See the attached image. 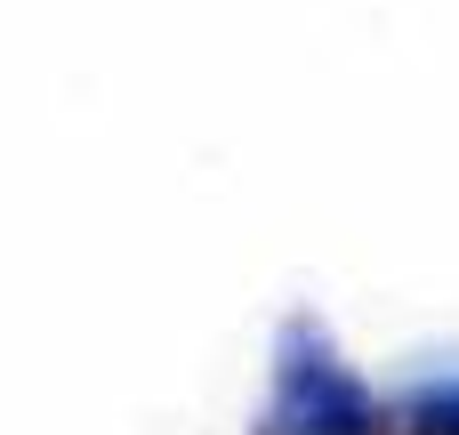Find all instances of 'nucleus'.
<instances>
[{"instance_id": "2", "label": "nucleus", "mask_w": 459, "mask_h": 435, "mask_svg": "<svg viewBox=\"0 0 459 435\" xmlns=\"http://www.w3.org/2000/svg\"><path fill=\"white\" fill-rule=\"evenodd\" d=\"M411 435H459V379H436L411 396Z\"/></svg>"}, {"instance_id": "1", "label": "nucleus", "mask_w": 459, "mask_h": 435, "mask_svg": "<svg viewBox=\"0 0 459 435\" xmlns=\"http://www.w3.org/2000/svg\"><path fill=\"white\" fill-rule=\"evenodd\" d=\"M258 435H379V404L371 387L355 379V363L331 347L323 323H282V347H274V387H266V412Z\"/></svg>"}]
</instances>
